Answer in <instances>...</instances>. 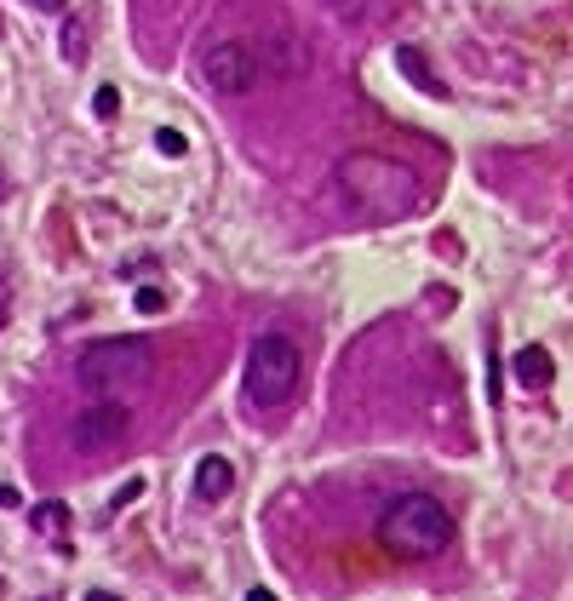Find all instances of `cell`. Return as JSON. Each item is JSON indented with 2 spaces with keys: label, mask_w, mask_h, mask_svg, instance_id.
Listing matches in <instances>:
<instances>
[{
  "label": "cell",
  "mask_w": 573,
  "mask_h": 601,
  "mask_svg": "<svg viewBox=\"0 0 573 601\" xmlns=\"http://www.w3.org/2000/svg\"><path fill=\"white\" fill-rule=\"evenodd\" d=\"M333 189L355 212H367V218H408V212H419V201H424L413 166H401L390 155H373V149H355V155L338 161L333 166Z\"/></svg>",
  "instance_id": "obj_1"
},
{
  "label": "cell",
  "mask_w": 573,
  "mask_h": 601,
  "mask_svg": "<svg viewBox=\"0 0 573 601\" xmlns=\"http://www.w3.org/2000/svg\"><path fill=\"white\" fill-rule=\"evenodd\" d=\"M378 544L401 562H430L453 544V515L448 504H436L430 492H401V499L378 515Z\"/></svg>",
  "instance_id": "obj_2"
},
{
  "label": "cell",
  "mask_w": 573,
  "mask_h": 601,
  "mask_svg": "<svg viewBox=\"0 0 573 601\" xmlns=\"http://www.w3.org/2000/svg\"><path fill=\"white\" fill-rule=\"evenodd\" d=\"M75 378L87 384L92 395H103V401L138 395L143 384L155 378V350L143 338H103V343H92V350H80Z\"/></svg>",
  "instance_id": "obj_3"
},
{
  "label": "cell",
  "mask_w": 573,
  "mask_h": 601,
  "mask_svg": "<svg viewBox=\"0 0 573 601\" xmlns=\"http://www.w3.org/2000/svg\"><path fill=\"white\" fill-rule=\"evenodd\" d=\"M299 343L287 332H264L247 350V401L252 406H287L292 390H299Z\"/></svg>",
  "instance_id": "obj_4"
},
{
  "label": "cell",
  "mask_w": 573,
  "mask_h": 601,
  "mask_svg": "<svg viewBox=\"0 0 573 601\" xmlns=\"http://www.w3.org/2000/svg\"><path fill=\"white\" fill-rule=\"evenodd\" d=\"M201 75H207L212 92L241 98V92H252V86H259V52L241 47V40H218V47H207Z\"/></svg>",
  "instance_id": "obj_5"
},
{
  "label": "cell",
  "mask_w": 573,
  "mask_h": 601,
  "mask_svg": "<svg viewBox=\"0 0 573 601\" xmlns=\"http://www.w3.org/2000/svg\"><path fill=\"white\" fill-rule=\"evenodd\" d=\"M126 429H133L126 406H121V401H98V406H87V413L69 424V441L80 447V453H103V447L126 441Z\"/></svg>",
  "instance_id": "obj_6"
},
{
  "label": "cell",
  "mask_w": 573,
  "mask_h": 601,
  "mask_svg": "<svg viewBox=\"0 0 573 601\" xmlns=\"http://www.w3.org/2000/svg\"><path fill=\"white\" fill-rule=\"evenodd\" d=\"M196 492H201L207 504L229 499V492H236V464H229V459H218V453H207V459L196 464Z\"/></svg>",
  "instance_id": "obj_7"
},
{
  "label": "cell",
  "mask_w": 573,
  "mask_h": 601,
  "mask_svg": "<svg viewBox=\"0 0 573 601\" xmlns=\"http://www.w3.org/2000/svg\"><path fill=\"white\" fill-rule=\"evenodd\" d=\"M550 378H557V361H550V350H539V343L516 350V384H522V390H545Z\"/></svg>",
  "instance_id": "obj_8"
},
{
  "label": "cell",
  "mask_w": 573,
  "mask_h": 601,
  "mask_svg": "<svg viewBox=\"0 0 573 601\" xmlns=\"http://www.w3.org/2000/svg\"><path fill=\"white\" fill-rule=\"evenodd\" d=\"M396 63H401V69H408V80L419 86V92L441 98V80L430 75V63H424V52H419V47H396Z\"/></svg>",
  "instance_id": "obj_9"
},
{
  "label": "cell",
  "mask_w": 573,
  "mask_h": 601,
  "mask_svg": "<svg viewBox=\"0 0 573 601\" xmlns=\"http://www.w3.org/2000/svg\"><path fill=\"white\" fill-rule=\"evenodd\" d=\"M29 522H35V532H63V527H69V504H35V515H29Z\"/></svg>",
  "instance_id": "obj_10"
},
{
  "label": "cell",
  "mask_w": 573,
  "mask_h": 601,
  "mask_svg": "<svg viewBox=\"0 0 573 601\" xmlns=\"http://www.w3.org/2000/svg\"><path fill=\"white\" fill-rule=\"evenodd\" d=\"M92 115L98 121H115L121 115V92H115V86H98V92H92Z\"/></svg>",
  "instance_id": "obj_11"
},
{
  "label": "cell",
  "mask_w": 573,
  "mask_h": 601,
  "mask_svg": "<svg viewBox=\"0 0 573 601\" xmlns=\"http://www.w3.org/2000/svg\"><path fill=\"white\" fill-rule=\"evenodd\" d=\"M63 58H69V63L87 58V35H80V24H63Z\"/></svg>",
  "instance_id": "obj_12"
},
{
  "label": "cell",
  "mask_w": 573,
  "mask_h": 601,
  "mask_svg": "<svg viewBox=\"0 0 573 601\" xmlns=\"http://www.w3.org/2000/svg\"><path fill=\"white\" fill-rule=\"evenodd\" d=\"M133 304H138L143 315H161V310H166V292H161V287H138V298H133Z\"/></svg>",
  "instance_id": "obj_13"
},
{
  "label": "cell",
  "mask_w": 573,
  "mask_h": 601,
  "mask_svg": "<svg viewBox=\"0 0 573 601\" xmlns=\"http://www.w3.org/2000/svg\"><path fill=\"white\" fill-rule=\"evenodd\" d=\"M143 487H150V481H143V476H133V481H121V492H115V504H110V510H126V504H138V499H143Z\"/></svg>",
  "instance_id": "obj_14"
},
{
  "label": "cell",
  "mask_w": 573,
  "mask_h": 601,
  "mask_svg": "<svg viewBox=\"0 0 573 601\" xmlns=\"http://www.w3.org/2000/svg\"><path fill=\"white\" fill-rule=\"evenodd\" d=\"M155 149H161V155H184V132H173V126H161V132H155Z\"/></svg>",
  "instance_id": "obj_15"
},
{
  "label": "cell",
  "mask_w": 573,
  "mask_h": 601,
  "mask_svg": "<svg viewBox=\"0 0 573 601\" xmlns=\"http://www.w3.org/2000/svg\"><path fill=\"white\" fill-rule=\"evenodd\" d=\"M29 6H40V12H63L69 0H29Z\"/></svg>",
  "instance_id": "obj_16"
},
{
  "label": "cell",
  "mask_w": 573,
  "mask_h": 601,
  "mask_svg": "<svg viewBox=\"0 0 573 601\" xmlns=\"http://www.w3.org/2000/svg\"><path fill=\"white\" fill-rule=\"evenodd\" d=\"M0 510H17V492L12 487H0Z\"/></svg>",
  "instance_id": "obj_17"
},
{
  "label": "cell",
  "mask_w": 573,
  "mask_h": 601,
  "mask_svg": "<svg viewBox=\"0 0 573 601\" xmlns=\"http://www.w3.org/2000/svg\"><path fill=\"white\" fill-rule=\"evenodd\" d=\"M87 601H121V596H110V590H87Z\"/></svg>",
  "instance_id": "obj_18"
},
{
  "label": "cell",
  "mask_w": 573,
  "mask_h": 601,
  "mask_svg": "<svg viewBox=\"0 0 573 601\" xmlns=\"http://www.w3.org/2000/svg\"><path fill=\"white\" fill-rule=\"evenodd\" d=\"M247 601H275V596L270 590H247Z\"/></svg>",
  "instance_id": "obj_19"
},
{
  "label": "cell",
  "mask_w": 573,
  "mask_h": 601,
  "mask_svg": "<svg viewBox=\"0 0 573 601\" xmlns=\"http://www.w3.org/2000/svg\"><path fill=\"white\" fill-rule=\"evenodd\" d=\"M0 201H6V166H0Z\"/></svg>",
  "instance_id": "obj_20"
}]
</instances>
